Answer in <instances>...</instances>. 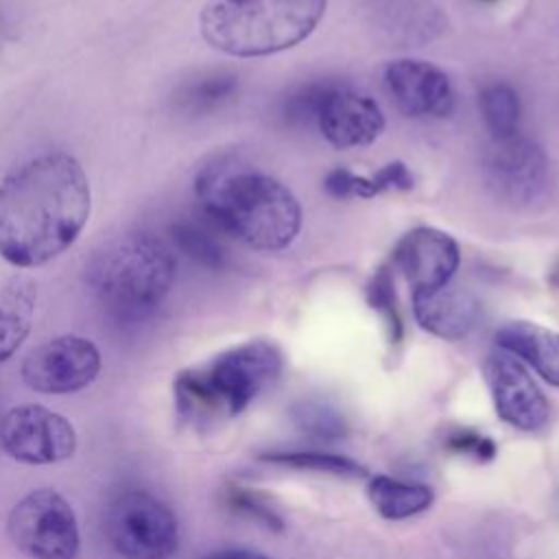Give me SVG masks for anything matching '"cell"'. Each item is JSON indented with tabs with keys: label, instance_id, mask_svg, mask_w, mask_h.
<instances>
[{
	"label": "cell",
	"instance_id": "obj_2",
	"mask_svg": "<svg viewBox=\"0 0 559 559\" xmlns=\"http://www.w3.org/2000/svg\"><path fill=\"white\" fill-rule=\"evenodd\" d=\"M194 192L205 218L251 249H284L299 231L301 210L293 192L247 164L216 159L203 166Z\"/></svg>",
	"mask_w": 559,
	"mask_h": 559
},
{
	"label": "cell",
	"instance_id": "obj_8",
	"mask_svg": "<svg viewBox=\"0 0 559 559\" xmlns=\"http://www.w3.org/2000/svg\"><path fill=\"white\" fill-rule=\"evenodd\" d=\"M0 441L13 459L28 465H48L72 456L76 432L63 415L26 404L2 417Z\"/></svg>",
	"mask_w": 559,
	"mask_h": 559
},
{
	"label": "cell",
	"instance_id": "obj_28",
	"mask_svg": "<svg viewBox=\"0 0 559 559\" xmlns=\"http://www.w3.org/2000/svg\"><path fill=\"white\" fill-rule=\"evenodd\" d=\"M483 2H493V0H483Z\"/></svg>",
	"mask_w": 559,
	"mask_h": 559
},
{
	"label": "cell",
	"instance_id": "obj_5",
	"mask_svg": "<svg viewBox=\"0 0 559 559\" xmlns=\"http://www.w3.org/2000/svg\"><path fill=\"white\" fill-rule=\"evenodd\" d=\"M325 0H210L199 17L203 39L231 57L275 55L304 41Z\"/></svg>",
	"mask_w": 559,
	"mask_h": 559
},
{
	"label": "cell",
	"instance_id": "obj_26",
	"mask_svg": "<svg viewBox=\"0 0 559 559\" xmlns=\"http://www.w3.org/2000/svg\"><path fill=\"white\" fill-rule=\"evenodd\" d=\"M450 448L454 452H463V454H472L478 461H487L496 454V445L489 437L476 435V432H459L450 437Z\"/></svg>",
	"mask_w": 559,
	"mask_h": 559
},
{
	"label": "cell",
	"instance_id": "obj_25",
	"mask_svg": "<svg viewBox=\"0 0 559 559\" xmlns=\"http://www.w3.org/2000/svg\"><path fill=\"white\" fill-rule=\"evenodd\" d=\"M304 413L299 415V421L304 424L306 430L314 432V435H323V437H332L343 432L341 419H336L334 415L328 413V408L321 406H304Z\"/></svg>",
	"mask_w": 559,
	"mask_h": 559
},
{
	"label": "cell",
	"instance_id": "obj_7",
	"mask_svg": "<svg viewBox=\"0 0 559 559\" xmlns=\"http://www.w3.org/2000/svg\"><path fill=\"white\" fill-rule=\"evenodd\" d=\"M9 535L31 559H74L79 550L76 515L52 489H35L13 507Z\"/></svg>",
	"mask_w": 559,
	"mask_h": 559
},
{
	"label": "cell",
	"instance_id": "obj_24",
	"mask_svg": "<svg viewBox=\"0 0 559 559\" xmlns=\"http://www.w3.org/2000/svg\"><path fill=\"white\" fill-rule=\"evenodd\" d=\"M367 179H369L371 197L386 192V190H411L413 188V177L402 162H391Z\"/></svg>",
	"mask_w": 559,
	"mask_h": 559
},
{
	"label": "cell",
	"instance_id": "obj_14",
	"mask_svg": "<svg viewBox=\"0 0 559 559\" xmlns=\"http://www.w3.org/2000/svg\"><path fill=\"white\" fill-rule=\"evenodd\" d=\"M393 262L413 290L437 288L452 282L459 266V245L441 229L415 227L397 242Z\"/></svg>",
	"mask_w": 559,
	"mask_h": 559
},
{
	"label": "cell",
	"instance_id": "obj_27",
	"mask_svg": "<svg viewBox=\"0 0 559 559\" xmlns=\"http://www.w3.org/2000/svg\"><path fill=\"white\" fill-rule=\"evenodd\" d=\"M203 559H271V557H266V555H262V552H255V550H221V552H214V555H207V557H203Z\"/></svg>",
	"mask_w": 559,
	"mask_h": 559
},
{
	"label": "cell",
	"instance_id": "obj_16",
	"mask_svg": "<svg viewBox=\"0 0 559 559\" xmlns=\"http://www.w3.org/2000/svg\"><path fill=\"white\" fill-rule=\"evenodd\" d=\"M500 349L528 362L546 382L559 386V334L539 323L509 321L496 332Z\"/></svg>",
	"mask_w": 559,
	"mask_h": 559
},
{
	"label": "cell",
	"instance_id": "obj_21",
	"mask_svg": "<svg viewBox=\"0 0 559 559\" xmlns=\"http://www.w3.org/2000/svg\"><path fill=\"white\" fill-rule=\"evenodd\" d=\"M480 114L493 140H504L518 133L520 100L507 83H491L480 92Z\"/></svg>",
	"mask_w": 559,
	"mask_h": 559
},
{
	"label": "cell",
	"instance_id": "obj_4",
	"mask_svg": "<svg viewBox=\"0 0 559 559\" xmlns=\"http://www.w3.org/2000/svg\"><path fill=\"white\" fill-rule=\"evenodd\" d=\"M282 371V354L269 341H247L177 376L175 400L192 421L229 419L242 413Z\"/></svg>",
	"mask_w": 559,
	"mask_h": 559
},
{
	"label": "cell",
	"instance_id": "obj_15",
	"mask_svg": "<svg viewBox=\"0 0 559 559\" xmlns=\"http://www.w3.org/2000/svg\"><path fill=\"white\" fill-rule=\"evenodd\" d=\"M478 312V299L452 282L428 290H413V314L417 323L439 338L456 341L467 336L476 325Z\"/></svg>",
	"mask_w": 559,
	"mask_h": 559
},
{
	"label": "cell",
	"instance_id": "obj_3",
	"mask_svg": "<svg viewBox=\"0 0 559 559\" xmlns=\"http://www.w3.org/2000/svg\"><path fill=\"white\" fill-rule=\"evenodd\" d=\"M173 249L144 231L103 242L85 266L98 304L120 323H138L155 312L175 280Z\"/></svg>",
	"mask_w": 559,
	"mask_h": 559
},
{
	"label": "cell",
	"instance_id": "obj_22",
	"mask_svg": "<svg viewBox=\"0 0 559 559\" xmlns=\"http://www.w3.org/2000/svg\"><path fill=\"white\" fill-rule=\"evenodd\" d=\"M271 463L286 465V467H297V469H310V472H321V474H332V476H343V478H360L365 476V467L347 456L341 454H323V452H275L264 456Z\"/></svg>",
	"mask_w": 559,
	"mask_h": 559
},
{
	"label": "cell",
	"instance_id": "obj_19",
	"mask_svg": "<svg viewBox=\"0 0 559 559\" xmlns=\"http://www.w3.org/2000/svg\"><path fill=\"white\" fill-rule=\"evenodd\" d=\"M238 90V79L231 72L214 70L192 81H186L175 92V107L186 116H203L225 105Z\"/></svg>",
	"mask_w": 559,
	"mask_h": 559
},
{
	"label": "cell",
	"instance_id": "obj_11",
	"mask_svg": "<svg viewBox=\"0 0 559 559\" xmlns=\"http://www.w3.org/2000/svg\"><path fill=\"white\" fill-rule=\"evenodd\" d=\"M100 371V354L90 338L66 334L35 347L22 362L24 382L39 393H72Z\"/></svg>",
	"mask_w": 559,
	"mask_h": 559
},
{
	"label": "cell",
	"instance_id": "obj_20",
	"mask_svg": "<svg viewBox=\"0 0 559 559\" xmlns=\"http://www.w3.org/2000/svg\"><path fill=\"white\" fill-rule=\"evenodd\" d=\"M168 236L173 245L194 262L207 269H221L225 264V251L207 223L181 216L170 223Z\"/></svg>",
	"mask_w": 559,
	"mask_h": 559
},
{
	"label": "cell",
	"instance_id": "obj_10",
	"mask_svg": "<svg viewBox=\"0 0 559 559\" xmlns=\"http://www.w3.org/2000/svg\"><path fill=\"white\" fill-rule=\"evenodd\" d=\"M312 120L336 148L365 146L384 129V116L369 94L336 83L314 85Z\"/></svg>",
	"mask_w": 559,
	"mask_h": 559
},
{
	"label": "cell",
	"instance_id": "obj_13",
	"mask_svg": "<svg viewBox=\"0 0 559 559\" xmlns=\"http://www.w3.org/2000/svg\"><path fill=\"white\" fill-rule=\"evenodd\" d=\"M384 85L397 109L413 118L445 116L454 103L445 72L421 59L391 61L384 70Z\"/></svg>",
	"mask_w": 559,
	"mask_h": 559
},
{
	"label": "cell",
	"instance_id": "obj_23",
	"mask_svg": "<svg viewBox=\"0 0 559 559\" xmlns=\"http://www.w3.org/2000/svg\"><path fill=\"white\" fill-rule=\"evenodd\" d=\"M367 299H369L371 308H376L386 319L391 338L397 341L400 334H402V321H400L397 306H395V290H393L391 273L386 269H380L373 275V280H371V284L367 288Z\"/></svg>",
	"mask_w": 559,
	"mask_h": 559
},
{
	"label": "cell",
	"instance_id": "obj_9",
	"mask_svg": "<svg viewBox=\"0 0 559 559\" xmlns=\"http://www.w3.org/2000/svg\"><path fill=\"white\" fill-rule=\"evenodd\" d=\"M485 177L489 188L511 205H533L548 190V162L537 142L526 135L493 140L487 159Z\"/></svg>",
	"mask_w": 559,
	"mask_h": 559
},
{
	"label": "cell",
	"instance_id": "obj_18",
	"mask_svg": "<svg viewBox=\"0 0 559 559\" xmlns=\"http://www.w3.org/2000/svg\"><path fill=\"white\" fill-rule=\"evenodd\" d=\"M376 511L386 520H404L426 511L432 504V489L424 483L400 480L391 476H373L367 487Z\"/></svg>",
	"mask_w": 559,
	"mask_h": 559
},
{
	"label": "cell",
	"instance_id": "obj_12",
	"mask_svg": "<svg viewBox=\"0 0 559 559\" xmlns=\"http://www.w3.org/2000/svg\"><path fill=\"white\" fill-rule=\"evenodd\" d=\"M496 413L520 430H537L548 421V400L526 367L509 352L498 349L485 360Z\"/></svg>",
	"mask_w": 559,
	"mask_h": 559
},
{
	"label": "cell",
	"instance_id": "obj_17",
	"mask_svg": "<svg viewBox=\"0 0 559 559\" xmlns=\"http://www.w3.org/2000/svg\"><path fill=\"white\" fill-rule=\"evenodd\" d=\"M37 304V284L15 275L0 286V362H4L26 338Z\"/></svg>",
	"mask_w": 559,
	"mask_h": 559
},
{
	"label": "cell",
	"instance_id": "obj_6",
	"mask_svg": "<svg viewBox=\"0 0 559 559\" xmlns=\"http://www.w3.org/2000/svg\"><path fill=\"white\" fill-rule=\"evenodd\" d=\"M105 535L124 559H168L179 544V524L166 502L144 489L116 493L105 509Z\"/></svg>",
	"mask_w": 559,
	"mask_h": 559
},
{
	"label": "cell",
	"instance_id": "obj_1",
	"mask_svg": "<svg viewBox=\"0 0 559 559\" xmlns=\"http://www.w3.org/2000/svg\"><path fill=\"white\" fill-rule=\"evenodd\" d=\"M90 207L87 177L68 153L20 164L0 181V255L24 269L50 262L79 238Z\"/></svg>",
	"mask_w": 559,
	"mask_h": 559
}]
</instances>
